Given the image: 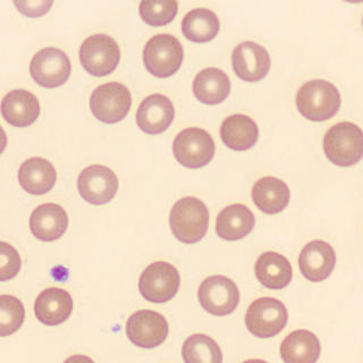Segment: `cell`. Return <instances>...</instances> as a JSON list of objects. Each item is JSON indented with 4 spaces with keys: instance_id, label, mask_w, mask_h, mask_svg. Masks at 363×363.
Returning <instances> with one entry per match:
<instances>
[{
    "instance_id": "obj_1",
    "label": "cell",
    "mask_w": 363,
    "mask_h": 363,
    "mask_svg": "<svg viewBox=\"0 0 363 363\" xmlns=\"http://www.w3.org/2000/svg\"><path fill=\"white\" fill-rule=\"evenodd\" d=\"M169 225L174 236L182 243H198L206 236L209 226L207 206L194 196L181 199L172 208Z\"/></svg>"
},
{
    "instance_id": "obj_2",
    "label": "cell",
    "mask_w": 363,
    "mask_h": 363,
    "mask_svg": "<svg viewBox=\"0 0 363 363\" xmlns=\"http://www.w3.org/2000/svg\"><path fill=\"white\" fill-rule=\"evenodd\" d=\"M296 106L304 118L323 122L337 113L340 94L337 88L325 79H312L304 83L296 94Z\"/></svg>"
},
{
    "instance_id": "obj_3",
    "label": "cell",
    "mask_w": 363,
    "mask_h": 363,
    "mask_svg": "<svg viewBox=\"0 0 363 363\" xmlns=\"http://www.w3.org/2000/svg\"><path fill=\"white\" fill-rule=\"evenodd\" d=\"M323 150L329 162L336 166H353L362 158V130L351 122L334 125L325 135Z\"/></svg>"
},
{
    "instance_id": "obj_4",
    "label": "cell",
    "mask_w": 363,
    "mask_h": 363,
    "mask_svg": "<svg viewBox=\"0 0 363 363\" xmlns=\"http://www.w3.org/2000/svg\"><path fill=\"white\" fill-rule=\"evenodd\" d=\"M184 51L179 39L170 34H158L151 38L143 49L145 68L153 77L166 79L181 68Z\"/></svg>"
},
{
    "instance_id": "obj_5",
    "label": "cell",
    "mask_w": 363,
    "mask_h": 363,
    "mask_svg": "<svg viewBox=\"0 0 363 363\" xmlns=\"http://www.w3.org/2000/svg\"><path fill=\"white\" fill-rule=\"evenodd\" d=\"M181 284L179 270L173 264L157 261L143 270L139 289L142 296L152 303H166L177 294Z\"/></svg>"
},
{
    "instance_id": "obj_6",
    "label": "cell",
    "mask_w": 363,
    "mask_h": 363,
    "mask_svg": "<svg viewBox=\"0 0 363 363\" xmlns=\"http://www.w3.org/2000/svg\"><path fill=\"white\" fill-rule=\"evenodd\" d=\"M289 320L286 306L274 298L255 300L247 309L245 325L259 338L274 337L285 328Z\"/></svg>"
},
{
    "instance_id": "obj_7",
    "label": "cell",
    "mask_w": 363,
    "mask_h": 363,
    "mask_svg": "<svg viewBox=\"0 0 363 363\" xmlns=\"http://www.w3.org/2000/svg\"><path fill=\"white\" fill-rule=\"evenodd\" d=\"M79 60L94 77H106L113 73L121 60V50L113 38L106 34H94L84 40L79 48Z\"/></svg>"
},
{
    "instance_id": "obj_8",
    "label": "cell",
    "mask_w": 363,
    "mask_h": 363,
    "mask_svg": "<svg viewBox=\"0 0 363 363\" xmlns=\"http://www.w3.org/2000/svg\"><path fill=\"white\" fill-rule=\"evenodd\" d=\"M132 96L125 85L118 82L100 85L90 98L91 111L100 122L116 124L128 116Z\"/></svg>"
},
{
    "instance_id": "obj_9",
    "label": "cell",
    "mask_w": 363,
    "mask_h": 363,
    "mask_svg": "<svg viewBox=\"0 0 363 363\" xmlns=\"http://www.w3.org/2000/svg\"><path fill=\"white\" fill-rule=\"evenodd\" d=\"M176 160L184 167L198 169L207 166L215 156V142L207 130L191 128L177 134L173 145Z\"/></svg>"
},
{
    "instance_id": "obj_10",
    "label": "cell",
    "mask_w": 363,
    "mask_h": 363,
    "mask_svg": "<svg viewBox=\"0 0 363 363\" xmlns=\"http://www.w3.org/2000/svg\"><path fill=\"white\" fill-rule=\"evenodd\" d=\"M198 298L206 311L218 317L230 315L240 303L236 284L220 275L206 278L199 287Z\"/></svg>"
},
{
    "instance_id": "obj_11",
    "label": "cell",
    "mask_w": 363,
    "mask_h": 363,
    "mask_svg": "<svg viewBox=\"0 0 363 363\" xmlns=\"http://www.w3.org/2000/svg\"><path fill=\"white\" fill-rule=\"evenodd\" d=\"M71 60L64 51L57 48L38 51L30 64L32 79L43 88L62 86L71 77Z\"/></svg>"
},
{
    "instance_id": "obj_12",
    "label": "cell",
    "mask_w": 363,
    "mask_h": 363,
    "mask_svg": "<svg viewBox=\"0 0 363 363\" xmlns=\"http://www.w3.org/2000/svg\"><path fill=\"white\" fill-rule=\"evenodd\" d=\"M169 326L164 315L152 310H140L128 318L126 335L128 340L142 349H155L168 336Z\"/></svg>"
},
{
    "instance_id": "obj_13",
    "label": "cell",
    "mask_w": 363,
    "mask_h": 363,
    "mask_svg": "<svg viewBox=\"0 0 363 363\" xmlns=\"http://www.w3.org/2000/svg\"><path fill=\"white\" fill-rule=\"evenodd\" d=\"M79 196L88 203L102 206L113 200L118 191V179L111 168L102 164L89 166L77 179Z\"/></svg>"
},
{
    "instance_id": "obj_14",
    "label": "cell",
    "mask_w": 363,
    "mask_h": 363,
    "mask_svg": "<svg viewBox=\"0 0 363 363\" xmlns=\"http://www.w3.org/2000/svg\"><path fill=\"white\" fill-rule=\"evenodd\" d=\"M233 68L245 82H258L267 77L270 69V56L266 48L252 41H245L234 49Z\"/></svg>"
},
{
    "instance_id": "obj_15",
    "label": "cell",
    "mask_w": 363,
    "mask_h": 363,
    "mask_svg": "<svg viewBox=\"0 0 363 363\" xmlns=\"http://www.w3.org/2000/svg\"><path fill=\"white\" fill-rule=\"evenodd\" d=\"M336 255L330 244L320 240L310 242L301 251L298 267L302 275L313 283L325 281L332 275Z\"/></svg>"
},
{
    "instance_id": "obj_16",
    "label": "cell",
    "mask_w": 363,
    "mask_h": 363,
    "mask_svg": "<svg viewBox=\"0 0 363 363\" xmlns=\"http://www.w3.org/2000/svg\"><path fill=\"white\" fill-rule=\"evenodd\" d=\"M175 117L173 102L164 94H151L141 102L136 123L145 133L156 135L169 128Z\"/></svg>"
},
{
    "instance_id": "obj_17",
    "label": "cell",
    "mask_w": 363,
    "mask_h": 363,
    "mask_svg": "<svg viewBox=\"0 0 363 363\" xmlns=\"http://www.w3.org/2000/svg\"><path fill=\"white\" fill-rule=\"evenodd\" d=\"M73 311V298L65 289L49 287L40 293L34 313L38 320L45 326H57L65 323Z\"/></svg>"
},
{
    "instance_id": "obj_18",
    "label": "cell",
    "mask_w": 363,
    "mask_h": 363,
    "mask_svg": "<svg viewBox=\"0 0 363 363\" xmlns=\"http://www.w3.org/2000/svg\"><path fill=\"white\" fill-rule=\"evenodd\" d=\"M67 227V213L56 203L41 204L30 217V230L40 241H57L65 234Z\"/></svg>"
},
{
    "instance_id": "obj_19",
    "label": "cell",
    "mask_w": 363,
    "mask_h": 363,
    "mask_svg": "<svg viewBox=\"0 0 363 363\" xmlns=\"http://www.w3.org/2000/svg\"><path fill=\"white\" fill-rule=\"evenodd\" d=\"M0 109L6 122L15 128H28L40 115L39 100L26 90L9 92L4 96Z\"/></svg>"
},
{
    "instance_id": "obj_20",
    "label": "cell",
    "mask_w": 363,
    "mask_h": 363,
    "mask_svg": "<svg viewBox=\"0 0 363 363\" xmlns=\"http://www.w3.org/2000/svg\"><path fill=\"white\" fill-rule=\"evenodd\" d=\"M57 173L54 166L47 159H28L21 164L18 182L26 192L33 196H43L55 186Z\"/></svg>"
},
{
    "instance_id": "obj_21",
    "label": "cell",
    "mask_w": 363,
    "mask_h": 363,
    "mask_svg": "<svg viewBox=\"0 0 363 363\" xmlns=\"http://www.w3.org/2000/svg\"><path fill=\"white\" fill-rule=\"evenodd\" d=\"M255 218L243 204H232L221 210L217 217L216 232L225 241H238L252 232Z\"/></svg>"
},
{
    "instance_id": "obj_22",
    "label": "cell",
    "mask_w": 363,
    "mask_h": 363,
    "mask_svg": "<svg viewBox=\"0 0 363 363\" xmlns=\"http://www.w3.org/2000/svg\"><path fill=\"white\" fill-rule=\"evenodd\" d=\"M291 192L285 182L267 176L255 182L252 200L255 206L267 215H276L289 206Z\"/></svg>"
},
{
    "instance_id": "obj_23",
    "label": "cell",
    "mask_w": 363,
    "mask_h": 363,
    "mask_svg": "<svg viewBox=\"0 0 363 363\" xmlns=\"http://www.w3.org/2000/svg\"><path fill=\"white\" fill-rule=\"evenodd\" d=\"M320 353V342L306 329L287 335L281 345V357L285 363H315Z\"/></svg>"
},
{
    "instance_id": "obj_24",
    "label": "cell",
    "mask_w": 363,
    "mask_h": 363,
    "mask_svg": "<svg viewBox=\"0 0 363 363\" xmlns=\"http://www.w3.org/2000/svg\"><path fill=\"white\" fill-rule=\"evenodd\" d=\"M220 136L225 145L232 150H249L258 141V125L249 116L236 113L223 122Z\"/></svg>"
},
{
    "instance_id": "obj_25",
    "label": "cell",
    "mask_w": 363,
    "mask_h": 363,
    "mask_svg": "<svg viewBox=\"0 0 363 363\" xmlns=\"http://www.w3.org/2000/svg\"><path fill=\"white\" fill-rule=\"evenodd\" d=\"M193 92L202 104L218 105L230 96V79L219 68H206L193 81Z\"/></svg>"
},
{
    "instance_id": "obj_26",
    "label": "cell",
    "mask_w": 363,
    "mask_h": 363,
    "mask_svg": "<svg viewBox=\"0 0 363 363\" xmlns=\"http://www.w3.org/2000/svg\"><path fill=\"white\" fill-rule=\"evenodd\" d=\"M255 276L269 289H283L292 281V266L287 258L277 252H264L255 264Z\"/></svg>"
},
{
    "instance_id": "obj_27",
    "label": "cell",
    "mask_w": 363,
    "mask_h": 363,
    "mask_svg": "<svg viewBox=\"0 0 363 363\" xmlns=\"http://www.w3.org/2000/svg\"><path fill=\"white\" fill-rule=\"evenodd\" d=\"M219 28L218 17L210 9H193L185 15L182 22L184 37L192 43H209L217 37Z\"/></svg>"
},
{
    "instance_id": "obj_28",
    "label": "cell",
    "mask_w": 363,
    "mask_h": 363,
    "mask_svg": "<svg viewBox=\"0 0 363 363\" xmlns=\"http://www.w3.org/2000/svg\"><path fill=\"white\" fill-rule=\"evenodd\" d=\"M182 354L185 363H223V352L207 335L194 334L187 338Z\"/></svg>"
},
{
    "instance_id": "obj_29",
    "label": "cell",
    "mask_w": 363,
    "mask_h": 363,
    "mask_svg": "<svg viewBox=\"0 0 363 363\" xmlns=\"http://www.w3.org/2000/svg\"><path fill=\"white\" fill-rule=\"evenodd\" d=\"M179 11L175 0H143L140 3V16L147 26H162L173 22Z\"/></svg>"
},
{
    "instance_id": "obj_30",
    "label": "cell",
    "mask_w": 363,
    "mask_h": 363,
    "mask_svg": "<svg viewBox=\"0 0 363 363\" xmlns=\"http://www.w3.org/2000/svg\"><path fill=\"white\" fill-rule=\"evenodd\" d=\"M26 319L22 302L13 295H0V337L16 333Z\"/></svg>"
},
{
    "instance_id": "obj_31",
    "label": "cell",
    "mask_w": 363,
    "mask_h": 363,
    "mask_svg": "<svg viewBox=\"0 0 363 363\" xmlns=\"http://www.w3.org/2000/svg\"><path fill=\"white\" fill-rule=\"evenodd\" d=\"M22 267L20 255L11 244L0 241V281L16 277Z\"/></svg>"
},
{
    "instance_id": "obj_32",
    "label": "cell",
    "mask_w": 363,
    "mask_h": 363,
    "mask_svg": "<svg viewBox=\"0 0 363 363\" xmlns=\"http://www.w3.org/2000/svg\"><path fill=\"white\" fill-rule=\"evenodd\" d=\"M17 9L28 17H38L48 13L52 1H14Z\"/></svg>"
},
{
    "instance_id": "obj_33",
    "label": "cell",
    "mask_w": 363,
    "mask_h": 363,
    "mask_svg": "<svg viewBox=\"0 0 363 363\" xmlns=\"http://www.w3.org/2000/svg\"><path fill=\"white\" fill-rule=\"evenodd\" d=\"M64 363H96L91 357L86 355L77 354L73 357H68L67 360L64 361Z\"/></svg>"
},
{
    "instance_id": "obj_34",
    "label": "cell",
    "mask_w": 363,
    "mask_h": 363,
    "mask_svg": "<svg viewBox=\"0 0 363 363\" xmlns=\"http://www.w3.org/2000/svg\"><path fill=\"white\" fill-rule=\"evenodd\" d=\"M6 145H7V136L4 128L0 126V155L5 151Z\"/></svg>"
},
{
    "instance_id": "obj_35",
    "label": "cell",
    "mask_w": 363,
    "mask_h": 363,
    "mask_svg": "<svg viewBox=\"0 0 363 363\" xmlns=\"http://www.w3.org/2000/svg\"><path fill=\"white\" fill-rule=\"evenodd\" d=\"M243 363H268L264 360H259V359H251V360L244 361Z\"/></svg>"
}]
</instances>
